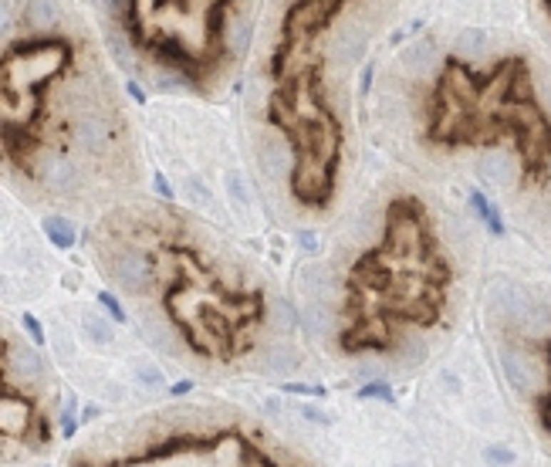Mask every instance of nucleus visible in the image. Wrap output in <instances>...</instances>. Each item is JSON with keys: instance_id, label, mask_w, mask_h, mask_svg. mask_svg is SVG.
I'll return each instance as SVG.
<instances>
[{"instance_id": "obj_14", "label": "nucleus", "mask_w": 551, "mask_h": 467, "mask_svg": "<svg viewBox=\"0 0 551 467\" xmlns=\"http://www.w3.org/2000/svg\"><path fill=\"white\" fill-rule=\"evenodd\" d=\"M98 305H102V308L108 311V315H112V318H116L118 325H126V322H128L126 308L118 305V298H116V295H112V291H98Z\"/></svg>"}, {"instance_id": "obj_20", "label": "nucleus", "mask_w": 551, "mask_h": 467, "mask_svg": "<svg viewBox=\"0 0 551 467\" xmlns=\"http://www.w3.org/2000/svg\"><path fill=\"white\" fill-rule=\"evenodd\" d=\"M153 190H156L159 196H163V200H173V196H176V194H173V186H169V180L163 176V173H153Z\"/></svg>"}, {"instance_id": "obj_21", "label": "nucleus", "mask_w": 551, "mask_h": 467, "mask_svg": "<svg viewBox=\"0 0 551 467\" xmlns=\"http://www.w3.org/2000/svg\"><path fill=\"white\" fill-rule=\"evenodd\" d=\"M186 190H190L193 196H196V204H206V200H210V194H206V186L200 180H196V176H186Z\"/></svg>"}, {"instance_id": "obj_24", "label": "nucleus", "mask_w": 551, "mask_h": 467, "mask_svg": "<svg viewBox=\"0 0 551 467\" xmlns=\"http://www.w3.org/2000/svg\"><path fill=\"white\" fill-rule=\"evenodd\" d=\"M139 379H142V383H163V373H159V369H149V366H142Z\"/></svg>"}, {"instance_id": "obj_25", "label": "nucleus", "mask_w": 551, "mask_h": 467, "mask_svg": "<svg viewBox=\"0 0 551 467\" xmlns=\"http://www.w3.org/2000/svg\"><path fill=\"white\" fill-rule=\"evenodd\" d=\"M126 89H128V95H132V99H136V102H139V105H146V91H142L139 85H136V81H128Z\"/></svg>"}, {"instance_id": "obj_3", "label": "nucleus", "mask_w": 551, "mask_h": 467, "mask_svg": "<svg viewBox=\"0 0 551 467\" xmlns=\"http://www.w3.org/2000/svg\"><path fill=\"white\" fill-rule=\"evenodd\" d=\"M153 254L156 271H166L163 311L183 342L203 359L233 363L254 349L268 318L261 288H233L190 244H169Z\"/></svg>"}, {"instance_id": "obj_5", "label": "nucleus", "mask_w": 551, "mask_h": 467, "mask_svg": "<svg viewBox=\"0 0 551 467\" xmlns=\"http://www.w3.org/2000/svg\"><path fill=\"white\" fill-rule=\"evenodd\" d=\"M233 0H122L128 41L196 91L227 58L223 21Z\"/></svg>"}, {"instance_id": "obj_2", "label": "nucleus", "mask_w": 551, "mask_h": 467, "mask_svg": "<svg viewBox=\"0 0 551 467\" xmlns=\"http://www.w3.org/2000/svg\"><path fill=\"white\" fill-rule=\"evenodd\" d=\"M423 136L440 149L514 143L527 190H545L551 183V116L535 95L525 54L497 58L487 71H477L457 54L443 58L426 99Z\"/></svg>"}, {"instance_id": "obj_17", "label": "nucleus", "mask_w": 551, "mask_h": 467, "mask_svg": "<svg viewBox=\"0 0 551 467\" xmlns=\"http://www.w3.org/2000/svg\"><path fill=\"white\" fill-rule=\"evenodd\" d=\"M21 325L27 328V336H31V342H34V346H41V342H44V328H41V322L31 315V311H24V315H21Z\"/></svg>"}, {"instance_id": "obj_10", "label": "nucleus", "mask_w": 551, "mask_h": 467, "mask_svg": "<svg viewBox=\"0 0 551 467\" xmlns=\"http://www.w3.org/2000/svg\"><path fill=\"white\" fill-rule=\"evenodd\" d=\"M112 278L126 291H146L149 281H156V264L149 251H122L112 261Z\"/></svg>"}, {"instance_id": "obj_12", "label": "nucleus", "mask_w": 551, "mask_h": 467, "mask_svg": "<svg viewBox=\"0 0 551 467\" xmlns=\"http://www.w3.org/2000/svg\"><path fill=\"white\" fill-rule=\"evenodd\" d=\"M44 234H48V241H51L58 251H68V247L75 244V227L68 217H48L44 221Z\"/></svg>"}, {"instance_id": "obj_15", "label": "nucleus", "mask_w": 551, "mask_h": 467, "mask_svg": "<svg viewBox=\"0 0 551 467\" xmlns=\"http://www.w3.org/2000/svg\"><path fill=\"white\" fill-rule=\"evenodd\" d=\"M362 400H383V403H393L396 396H393V389H389V383H369V386L359 389Z\"/></svg>"}, {"instance_id": "obj_9", "label": "nucleus", "mask_w": 551, "mask_h": 467, "mask_svg": "<svg viewBox=\"0 0 551 467\" xmlns=\"http://www.w3.org/2000/svg\"><path fill=\"white\" fill-rule=\"evenodd\" d=\"M0 427H4V441H27L41 447L51 441V423L38 413V406L27 400L24 393L11 386V379L4 383V400H0Z\"/></svg>"}, {"instance_id": "obj_26", "label": "nucleus", "mask_w": 551, "mask_h": 467, "mask_svg": "<svg viewBox=\"0 0 551 467\" xmlns=\"http://www.w3.org/2000/svg\"><path fill=\"white\" fill-rule=\"evenodd\" d=\"M186 389H190V379H186V383H176V386L169 389V393H173V396H183V393H186Z\"/></svg>"}, {"instance_id": "obj_19", "label": "nucleus", "mask_w": 551, "mask_h": 467, "mask_svg": "<svg viewBox=\"0 0 551 467\" xmlns=\"http://www.w3.org/2000/svg\"><path fill=\"white\" fill-rule=\"evenodd\" d=\"M288 393H298V396H325V386H311V383H288Z\"/></svg>"}, {"instance_id": "obj_13", "label": "nucleus", "mask_w": 551, "mask_h": 467, "mask_svg": "<svg viewBox=\"0 0 551 467\" xmlns=\"http://www.w3.org/2000/svg\"><path fill=\"white\" fill-rule=\"evenodd\" d=\"M81 325H85V332L91 336V342H95V346H108V342H112V328H108L102 318L85 315V322H81Z\"/></svg>"}, {"instance_id": "obj_7", "label": "nucleus", "mask_w": 551, "mask_h": 467, "mask_svg": "<svg viewBox=\"0 0 551 467\" xmlns=\"http://www.w3.org/2000/svg\"><path fill=\"white\" fill-rule=\"evenodd\" d=\"M75 467H301L271 454L254 433L241 427H220L210 433H176L156 441L136 454L108 457L102 464L81 461Z\"/></svg>"}, {"instance_id": "obj_23", "label": "nucleus", "mask_w": 551, "mask_h": 467, "mask_svg": "<svg viewBox=\"0 0 551 467\" xmlns=\"http://www.w3.org/2000/svg\"><path fill=\"white\" fill-rule=\"evenodd\" d=\"M227 186H231V196L237 204H244L247 194H244V183H237V176H227Z\"/></svg>"}, {"instance_id": "obj_22", "label": "nucleus", "mask_w": 551, "mask_h": 467, "mask_svg": "<svg viewBox=\"0 0 551 467\" xmlns=\"http://www.w3.org/2000/svg\"><path fill=\"white\" fill-rule=\"evenodd\" d=\"M31 7H38L34 17H54V4L51 0H31Z\"/></svg>"}, {"instance_id": "obj_27", "label": "nucleus", "mask_w": 551, "mask_h": 467, "mask_svg": "<svg viewBox=\"0 0 551 467\" xmlns=\"http://www.w3.org/2000/svg\"><path fill=\"white\" fill-rule=\"evenodd\" d=\"M298 241H301V244H305L308 251H315V237H311V234H301V237H298Z\"/></svg>"}, {"instance_id": "obj_8", "label": "nucleus", "mask_w": 551, "mask_h": 467, "mask_svg": "<svg viewBox=\"0 0 551 467\" xmlns=\"http://www.w3.org/2000/svg\"><path fill=\"white\" fill-rule=\"evenodd\" d=\"M348 0H291L281 17V31L271 48L268 75L281 78L288 68L311 54V44L318 41L321 31H328L335 17L342 14Z\"/></svg>"}, {"instance_id": "obj_1", "label": "nucleus", "mask_w": 551, "mask_h": 467, "mask_svg": "<svg viewBox=\"0 0 551 467\" xmlns=\"http://www.w3.org/2000/svg\"><path fill=\"white\" fill-rule=\"evenodd\" d=\"M450 281L453 268L443 258L423 200L413 194L393 196L383 241L348 268L338 332L342 352H393L399 346V325H436Z\"/></svg>"}, {"instance_id": "obj_18", "label": "nucleus", "mask_w": 551, "mask_h": 467, "mask_svg": "<svg viewBox=\"0 0 551 467\" xmlns=\"http://www.w3.org/2000/svg\"><path fill=\"white\" fill-rule=\"evenodd\" d=\"M504 373H507V379H511V386L514 389H527V379H525V373H521V366L514 363H504Z\"/></svg>"}, {"instance_id": "obj_16", "label": "nucleus", "mask_w": 551, "mask_h": 467, "mask_svg": "<svg viewBox=\"0 0 551 467\" xmlns=\"http://www.w3.org/2000/svg\"><path fill=\"white\" fill-rule=\"evenodd\" d=\"M484 461L494 467H504V464H514V454L507 447H497V443H490L487 451H484Z\"/></svg>"}, {"instance_id": "obj_28", "label": "nucleus", "mask_w": 551, "mask_h": 467, "mask_svg": "<svg viewBox=\"0 0 551 467\" xmlns=\"http://www.w3.org/2000/svg\"><path fill=\"white\" fill-rule=\"evenodd\" d=\"M541 4H545V11H548V14H551V0H541Z\"/></svg>"}, {"instance_id": "obj_4", "label": "nucleus", "mask_w": 551, "mask_h": 467, "mask_svg": "<svg viewBox=\"0 0 551 467\" xmlns=\"http://www.w3.org/2000/svg\"><path fill=\"white\" fill-rule=\"evenodd\" d=\"M268 122L288 139L291 149V196L308 210H325L332 204L342 169L345 129L335 116L325 91V65L315 54L274 78L268 95Z\"/></svg>"}, {"instance_id": "obj_11", "label": "nucleus", "mask_w": 551, "mask_h": 467, "mask_svg": "<svg viewBox=\"0 0 551 467\" xmlns=\"http://www.w3.org/2000/svg\"><path fill=\"white\" fill-rule=\"evenodd\" d=\"M470 207H474V214L484 221V227H487L490 234H504V217H500L497 210H494V204H490L487 196L480 194V190H470Z\"/></svg>"}, {"instance_id": "obj_6", "label": "nucleus", "mask_w": 551, "mask_h": 467, "mask_svg": "<svg viewBox=\"0 0 551 467\" xmlns=\"http://www.w3.org/2000/svg\"><path fill=\"white\" fill-rule=\"evenodd\" d=\"M75 44L64 34H27L7 41L0 61V119L4 159L21 173H34L41 149V126L48 112V91L71 71Z\"/></svg>"}]
</instances>
